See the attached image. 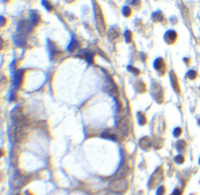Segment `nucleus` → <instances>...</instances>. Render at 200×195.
<instances>
[{"label": "nucleus", "mask_w": 200, "mask_h": 195, "mask_svg": "<svg viewBox=\"0 0 200 195\" xmlns=\"http://www.w3.org/2000/svg\"><path fill=\"white\" fill-rule=\"evenodd\" d=\"M66 1L67 2V3H71V2H73V1H75V0H66Z\"/></svg>", "instance_id": "nucleus-28"}, {"label": "nucleus", "mask_w": 200, "mask_h": 195, "mask_svg": "<svg viewBox=\"0 0 200 195\" xmlns=\"http://www.w3.org/2000/svg\"><path fill=\"white\" fill-rule=\"evenodd\" d=\"M1 20H2V22H1V26L3 27V26H4V17H3V16H1ZM5 22H6V20H5Z\"/></svg>", "instance_id": "nucleus-27"}, {"label": "nucleus", "mask_w": 200, "mask_h": 195, "mask_svg": "<svg viewBox=\"0 0 200 195\" xmlns=\"http://www.w3.org/2000/svg\"><path fill=\"white\" fill-rule=\"evenodd\" d=\"M30 22H32V24L34 26H37L38 24L40 23L41 21V16L40 14L38 13L37 11H32L30 12Z\"/></svg>", "instance_id": "nucleus-8"}, {"label": "nucleus", "mask_w": 200, "mask_h": 195, "mask_svg": "<svg viewBox=\"0 0 200 195\" xmlns=\"http://www.w3.org/2000/svg\"><path fill=\"white\" fill-rule=\"evenodd\" d=\"M151 18H152V20H153V21H154V22H160V21H161L163 20V14H162V12H160V11H156V12H154L152 14Z\"/></svg>", "instance_id": "nucleus-14"}, {"label": "nucleus", "mask_w": 200, "mask_h": 195, "mask_svg": "<svg viewBox=\"0 0 200 195\" xmlns=\"http://www.w3.org/2000/svg\"><path fill=\"white\" fill-rule=\"evenodd\" d=\"M170 76H171V81H172V84H173V89L177 93H179L180 92V89H179V83H178V80H177V77H176V75L173 71L171 72Z\"/></svg>", "instance_id": "nucleus-10"}, {"label": "nucleus", "mask_w": 200, "mask_h": 195, "mask_svg": "<svg viewBox=\"0 0 200 195\" xmlns=\"http://www.w3.org/2000/svg\"><path fill=\"white\" fill-rule=\"evenodd\" d=\"M199 164H200V159H199Z\"/></svg>", "instance_id": "nucleus-30"}, {"label": "nucleus", "mask_w": 200, "mask_h": 195, "mask_svg": "<svg viewBox=\"0 0 200 195\" xmlns=\"http://www.w3.org/2000/svg\"><path fill=\"white\" fill-rule=\"evenodd\" d=\"M111 188L114 191H125L127 188V183L125 181H115L111 185Z\"/></svg>", "instance_id": "nucleus-6"}, {"label": "nucleus", "mask_w": 200, "mask_h": 195, "mask_svg": "<svg viewBox=\"0 0 200 195\" xmlns=\"http://www.w3.org/2000/svg\"><path fill=\"white\" fill-rule=\"evenodd\" d=\"M118 35H119V32H118V30H117V28H111L110 30H109V32H108V37H109V39L110 40H113V39H115V38H117L118 37Z\"/></svg>", "instance_id": "nucleus-12"}, {"label": "nucleus", "mask_w": 200, "mask_h": 195, "mask_svg": "<svg viewBox=\"0 0 200 195\" xmlns=\"http://www.w3.org/2000/svg\"><path fill=\"white\" fill-rule=\"evenodd\" d=\"M128 70H129L130 72H132L133 74H135V75H138V74L140 73L139 70L136 69V67H134L133 66H129V67H128Z\"/></svg>", "instance_id": "nucleus-21"}, {"label": "nucleus", "mask_w": 200, "mask_h": 195, "mask_svg": "<svg viewBox=\"0 0 200 195\" xmlns=\"http://www.w3.org/2000/svg\"><path fill=\"white\" fill-rule=\"evenodd\" d=\"M182 134V129L181 128H176L173 131V135L175 137H179L180 135Z\"/></svg>", "instance_id": "nucleus-23"}, {"label": "nucleus", "mask_w": 200, "mask_h": 195, "mask_svg": "<svg viewBox=\"0 0 200 195\" xmlns=\"http://www.w3.org/2000/svg\"><path fill=\"white\" fill-rule=\"evenodd\" d=\"M176 39H177V33L173 30L166 32V33L164 34V41L168 44H173L176 41Z\"/></svg>", "instance_id": "nucleus-4"}, {"label": "nucleus", "mask_w": 200, "mask_h": 195, "mask_svg": "<svg viewBox=\"0 0 200 195\" xmlns=\"http://www.w3.org/2000/svg\"><path fill=\"white\" fill-rule=\"evenodd\" d=\"M131 4H132L133 6H135V7H137V6H140L141 1H140V0H133Z\"/></svg>", "instance_id": "nucleus-25"}, {"label": "nucleus", "mask_w": 200, "mask_h": 195, "mask_svg": "<svg viewBox=\"0 0 200 195\" xmlns=\"http://www.w3.org/2000/svg\"><path fill=\"white\" fill-rule=\"evenodd\" d=\"M93 10H94V15H95V19H96V22H97V26L100 30V32L102 33H104L106 31V26H105V21H104V18L102 12L101 7H100L97 4H94L93 7Z\"/></svg>", "instance_id": "nucleus-1"}, {"label": "nucleus", "mask_w": 200, "mask_h": 195, "mask_svg": "<svg viewBox=\"0 0 200 195\" xmlns=\"http://www.w3.org/2000/svg\"><path fill=\"white\" fill-rule=\"evenodd\" d=\"M164 192H165V189H164V187H160L159 190H158L157 194H158V195H164Z\"/></svg>", "instance_id": "nucleus-24"}, {"label": "nucleus", "mask_w": 200, "mask_h": 195, "mask_svg": "<svg viewBox=\"0 0 200 195\" xmlns=\"http://www.w3.org/2000/svg\"><path fill=\"white\" fill-rule=\"evenodd\" d=\"M152 95L158 103H162L163 94H162V89H161L160 85L156 84L152 87Z\"/></svg>", "instance_id": "nucleus-2"}, {"label": "nucleus", "mask_w": 200, "mask_h": 195, "mask_svg": "<svg viewBox=\"0 0 200 195\" xmlns=\"http://www.w3.org/2000/svg\"><path fill=\"white\" fill-rule=\"evenodd\" d=\"M79 57H83L89 64H91L93 62L94 53H92L90 50H81L79 52Z\"/></svg>", "instance_id": "nucleus-5"}, {"label": "nucleus", "mask_w": 200, "mask_h": 195, "mask_svg": "<svg viewBox=\"0 0 200 195\" xmlns=\"http://www.w3.org/2000/svg\"><path fill=\"white\" fill-rule=\"evenodd\" d=\"M2 1H3V3H7V2H9L10 0H2Z\"/></svg>", "instance_id": "nucleus-29"}, {"label": "nucleus", "mask_w": 200, "mask_h": 195, "mask_svg": "<svg viewBox=\"0 0 200 195\" xmlns=\"http://www.w3.org/2000/svg\"><path fill=\"white\" fill-rule=\"evenodd\" d=\"M139 144H140V146H141L142 149L147 150V149H149L151 146V141L148 137H144V138H142L140 140Z\"/></svg>", "instance_id": "nucleus-11"}, {"label": "nucleus", "mask_w": 200, "mask_h": 195, "mask_svg": "<svg viewBox=\"0 0 200 195\" xmlns=\"http://www.w3.org/2000/svg\"><path fill=\"white\" fill-rule=\"evenodd\" d=\"M187 78L188 79H190V80H195L196 77H197V73H196V71H195V70H190V71H188V73H187Z\"/></svg>", "instance_id": "nucleus-20"}, {"label": "nucleus", "mask_w": 200, "mask_h": 195, "mask_svg": "<svg viewBox=\"0 0 200 195\" xmlns=\"http://www.w3.org/2000/svg\"><path fill=\"white\" fill-rule=\"evenodd\" d=\"M122 13H123V15H124L125 17L128 18V17L131 16V14H132V10H131V9H130L129 7L125 6V7H123V9H122Z\"/></svg>", "instance_id": "nucleus-17"}, {"label": "nucleus", "mask_w": 200, "mask_h": 195, "mask_svg": "<svg viewBox=\"0 0 200 195\" xmlns=\"http://www.w3.org/2000/svg\"><path fill=\"white\" fill-rule=\"evenodd\" d=\"M174 161L177 163V164H183L184 162V158H183V156L182 154H179L177 156H175Z\"/></svg>", "instance_id": "nucleus-22"}, {"label": "nucleus", "mask_w": 200, "mask_h": 195, "mask_svg": "<svg viewBox=\"0 0 200 195\" xmlns=\"http://www.w3.org/2000/svg\"><path fill=\"white\" fill-rule=\"evenodd\" d=\"M23 73L24 71L23 70H18L17 73L15 74L14 76V85L16 88L19 87L20 83H21V80H22V78H23Z\"/></svg>", "instance_id": "nucleus-9"}, {"label": "nucleus", "mask_w": 200, "mask_h": 195, "mask_svg": "<svg viewBox=\"0 0 200 195\" xmlns=\"http://www.w3.org/2000/svg\"><path fill=\"white\" fill-rule=\"evenodd\" d=\"M137 120H138V123H139L141 126L145 125L146 122H147V118H146V116L142 113V112H138V113H137Z\"/></svg>", "instance_id": "nucleus-16"}, {"label": "nucleus", "mask_w": 200, "mask_h": 195, "mask_svg": "<svg viewBox=\"0 0 200 195\" xmlns=\"http://www.w3.org/2000/svg\"><path fill=\"white\" fill-rule=\"evenodd\" d=\"M78 47H79V42L77 41V40L75 39V37L73 36V37H72V40H71L70 43H69V46H68L67 49H68V51L73 52V51H75V50L78 49Z\"/></svg>", "instance_id": "nucleus-13"}, {"label": "nucleus", "mask_w": 200, "mask_h": 195, "mask_svg": "<svg viewBox=\"0 0 200 195\" xmlns=\"http://www.w3.org/2000/svg\"><path fill=\"white\" fill-rule=\"evenodd\" d=\"M42 5H43L48 11H52L53 9V6H52V4L49 3V2L47 1V0H42Z\"/></svg>", "instance_id": "nucleus-18"}, {"label": "nucleus", "mask_w": 200, "mask_h": 195, "mask_svg": "<svg viewBox=\"0 0 200 195\" xmlns=\"http://www.w3.org/2000/svg\"><path fill=\"white\" fill-rule=\"evenodd\" d=\"M153 66H154V69L160 72V74H164L165 73V70H166V65H165V62L164 60L161 57H159L157 58L156 60L154 61V64H153Z\"/></svg>", "instance_id": "nucleus-3"}, {"label": "nucleus", "mask_w": 200, "mask_h": 195, "mask_svg": "<svg viewBox=\"0 0 200 195\" xmlns=\"http://www.w3.org/2000/svg\"><path fill=\"white\" fill-rule=\"evenodd\" d=\"M124 36H125V39H126V43H130L132 41V33L130 31H128V30H126V31L125 32Z\"/></svg>", "instance_id": "nucleus-19"}, {"label": "nucleus", "mask_w": 200, "mask_h": 195, "mask_svg": "<svg viewBox=\"0 0 200 195\" xmlns=\"http://www.w3.org/2000/svg\"><path fill=\"white\" fill-rule=\"evenodd\" d=\"M176 149L178 150L179 152H183L184 149L186 148V142L181 140V141H178L177 142H176V145H175Z\"/></svg>", "instance_id": "nucleus-15"}, {"label": "nucleus", "mask_w": 200, "mask_h": 195, "mask_svg": "<svg viewBox=\"0 0 200 195\" xmlns=\"http://www.w3.org/2000/svg\"><path fill=\"white\" fill-rule=\"evenodd\" d=\"M48 46H49V51H50V56L51 58H53L55 57H58V56L60 55V51L57 49L56 46L53 43H52L51 41L48 42Z\"/></svg>", "instance_id": "nucleus-7"}, {"label": "nucleus", "mask_w": 200, "mask_h": 195, "mask_svg": "<svg viewBox=\"0 0 200 195\" xmlns=\"http://www.w3.org/2000/svg\"><path fill=\"white\" fill-rule=\"evenodd\" d=\"M181 194H182V192L179 190H175L173 192V195H181Z\"/></svg>", "instance_id": "nucleus-26"}]
</instances>
